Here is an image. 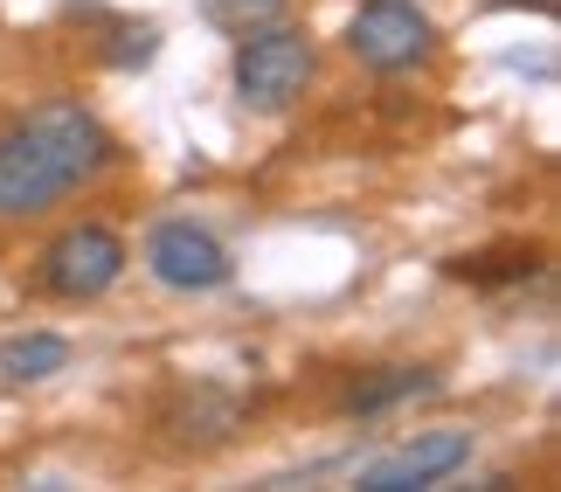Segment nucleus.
I'll return each instance as SVG.
<instances>
[{
    "mask_svg": "<svg viewBox=\"0 0 561 492\" xmlns=\"http://www.w3.org/2000/svg\"><path fill=\"white\" fill-rule=\"evenodd\" d=\"M118 271H125V243L112 229L104 222H70L49 250H42L35 285L49 298H98V291L118 285Z\"/></svg>",
    "mask_w": 561,
    "mask_h": 492,
    "instance_id": "4",
    "label": "nucleus"
},
{
    "mask_svg": "<svg viewBox=\"0 0 561 492\" xmlns=\"http://www.w3.org/2000/svg\"><path fill=\"white\" fill-rule=\"evenodd\" d=\"M62 368H70V340H62V333H14V340H0V381H14V389L49 381Z\"/></svg>",
    "mask_w": 561,
    "mask_h": 492,
    "instance_id": "7",
    "label": "nucleus"
},
{
    "mask_svg": "<svg viewBox=\"0 0 561 492\" xmlns=\"http://www.w3.org/2000/svg\"><path fill=\"white\" fill-rule=\"evenodd\" d=\"M146 271H153L167 291H222L236 277L229 250L194 222H160L153 237H146Z\"/></svg>",
    "mask_w": 561,
    "mask_h": 492,
    "instance_id": "5",
    "label": "nucleus"
},
{
    "mask_svg": "<svg viewBox=\"0 0 561 492\" xmlns=\"http://www.w3.org/2000/svg\"><path fill=\"white\" fill-rule=\"evenodd\" d=\"M534 271H541V256H506V264H500V256H485V264H458V277H479V285H492V277H534Z\"/></svg>",
    "mask_w": 561,
    "mask_h": 492,
    "instance_id": "11",
    "label": "nucleus"
},
{
    "mask_svg": "<svg viewBox=\"0 0 561 492\" xmlns=\"http://www.w3.org/2000/svg\"><path fill=\"white\" fill-rule=\"evenodd\" d=\"M291 0H202V14L215 21V28H229V35H250V28H264V21H277Z\"/></svg>",
    "mask_w": 561,
    "mask_h": 492,
    "instance_id": "9",
    "label": "nucleus"
},
{
    "mask_svg": "<svg viewBox=\"0 0 561 492\" xmlns=\"http://www.w3.org/2000/svg\"><path fill=\"white\" fill-rule=\"evenodd\" d=\"M409 396H437V375L430 368H381V375H360L354 389H347V410L354 416H381V410H396V402Z\"/></svg>",
    "mask_w": 561,
    "mask_h": 492,
    "instance_id": "8",
    "label": "nucleus"
},
{
    "mask_svg": "<svg viewBox=\"0 0 561 492\" xmlns=\"http://www.w3.org/2000/svg\"><path fill=\"white\" fill-rule=\"evenodd\" d=\"M118 62V70H146V62L160 56V28L153 21H125V28H112V49H104Z\"/></svg>",
    "mask_w": 561,
    "mask_h": 492,
    "instance_id": "10",
    "label": "nucleus"
},
{
    "mask_svg": "<svg viewBox=\"0 0 561 492\" xmlns=\"http://www.w3.org/2000/svg\"><path fill=\"white\" fill-rule=\"evenodd\" d=\"M312 83V42L306 28H250L236 42V98L250 104V112H291L298 98H306Z\"/></svg>",
    "mask_w": 561,
    "mask_h": 492,
    "instance_id": "2",
    "label": "nucleus"
},
{
    "mask_svg": "<svg viewBox=\"0 0 561 492\" xmlns=\"http://www.w3.org/2000/svg\"><path fill=\"white\" fill-rule=\"evenodd\" d=\"M430 49H437V28L416 0H360L347 21V56L381 77L416 70V62H430Z\"/></svg>",
    "mask_w": 561,
    "mask_h": 492,
    "instance_id": "3",
    "label": "nucleus"
},
{
    "mask_svg": "<svg viewBox=\"0 0 561 492\" xmlns=\"http://www.w3.org/2000/svg\"><path fill=\"white\" fill-rule=\"evenodd\" d=\"M500 8H527V0H500ZM534 8H554V0H534Z\"/></svg>",
    "mask_w": 561,
    "mask_h": 492,
    "instance_id": "12",
    "label": "nucleus"
},
{
    "mask_svg": "<svg viewBox=\"0 0 561 492\" xmlns=\"http://www.w3.org/2000/svg\"><path fill=\"white\" fill-rule=\"evenodd\" d=\"M465 458H471V437L465 431H423V437H409L402 451L360 465V492H416V485H437L444 472H458Z\"/></svg>",
    "mask_w": 561,
    "mask_h": 492,
    "instance_id": "6",
    "label": "nucleus"
},
{
    "mask_svg": "<svg viewBox=\"0 0 561 492\" xmlns=\"http://www.w3.org/2000/svg\"><path fill=\"white\" fill-rule=\"evenodd\" d=\"M104 167H112V133L98 125V112H83L77 98L35 104L21 125L0 133V222L42 216Z\"/></svg>",
    "mask_w": 561,
    "mask_h": 492,
    "instance_id": "1",
    "label": "nucleus"
}]
</instances>
